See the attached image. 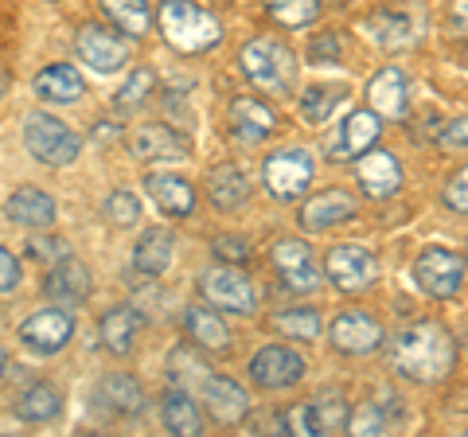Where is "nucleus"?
<instances>
[{"label":"nucleus","mask_w":468,"mask_h":437,"mask_svg":"<svg viewBox=\"0 0 468 437\" xmlns=\"http://www.w3.org/2000/svg\"><path fill=\"white\" fill-rule=\"evenodd\" d=\"M390 363L394 371L414 378V383H437L452 368V336L441 325H410L390 340Z\"/></svg>","instance_id":"nucleus-1"},{"label":"nucleus","mask_w":468,"mask_h":437,"mask_svg":"<svg viewBox=\"0 0 468 437\" xmlns=\"http://www.w3.org/2000/svg\"><path fill=\"white\" fill-rule=\"evenodd\" d=\"M242 70L254 86L270 94H289L297 86V55H292L282 39L258 36L242 48Z\"/></svg>","instance_id":"nucleus-2"},{"label":"nucleus","mask_w":468,"mask_h":437,"mask_svg":"<svg viewBox=\"0 0 468 437\" xmlns=\"http://www.w3.org/2000/svg\"><path fill=\"white\" fill-rule=\"evenodd\" d=\"M160 32H165V39L176 51H187V55L211 51L223 39V27H218L211 12L187 5V0H165L160 5Z\"/></svg>","instance_id":"nucleus-3"},{"label":"nucleus","mask_w":468,"mask_h":437,"mask_svg":"<svg viewBox=\"0 0 468 437\" xmlns=\"http://www.w3.org/2000/svg\"><path fill=\"white\" fill-rule=\"evenodd\" d=\"M24 144H27V153H32L36 160H43V165H51V168L70 165V160L79 156V149H82L79 137L70 133L58 118H51V113H27Z\"/></svg>","instance_id":"nucleus-4"},{"label":"nucleus","mask_w":468,"mask_h":437,"mask_svg":"<svg viewBox=\"0 0 468 437\" xmlns=\"http://www.w3.org/2000/svg\"><path fill=\"white\" fill-rule=\"evenodd\" d=\"M414 282L421 293H430L437 301L452 297L464 282V258L445 250V246H430V250H421L418 261H414Z\"/></svg>","instance_id":"nucleus-5"},{"label":"nucleus","mask_w":468,"mask_h":437,"mask_svg":"<svg viewBox=\"0 0 468 437\" xmlns=\"http://www.w3.org/2000/svg\"><path fill=\"white\" fill-rule=\"evenodd\" d=\"M261 180H266L273 199H297L309 192L313 184V156L304 149H282L261 165Z\"/></svg>","instance_id":"nucleus-6"},{"label":"nucleus","mask_w":468,"mask_h":437,"mask_svg":"<svg viewBox=\"0 0 468 437\" xmlns=\"http://www.w3.org/2000/svg\"><path fill=\"white\" fill-rule=\"evenodd\" d=\"M203 297H207L215 309H227V313H239V316H250L254 304H258L250 278L234 266H218L211 273H203Z\"/></svg>","instance_id":"nucleus-7"},{"label":"nucleus","mask_w":468,"mask_h":437,"mask_svg":"<svg viewBox=\"0 0 468 437\" xmlns=\"http://www.w3.org/2000/svg\"><path fill=\"white\" fill-rule=\"evenodd\" d=\"M301 375H304V359L292 352V347H282V344L258 347L254 359H250V378L266 390H282V387L301 383Z\"/></svg>","instance_id":"nucleus-8"},{"label":"nucleus","mask_w":468,"mask_h":437,"mask_svg":"<svg viewBox=\"0 0 468 437\" xmlns=\"http://www.w3.org/2000/svg\"><path fill=\"white\" fill-rule=\"evenodd\" d=\"M75 48H79V59L90 67V70H98V75L122 70L125 59H129L125 39L113 36V32H106V27H98V24H82V27H79Z\"/></svg>","instance_id":"nucleus-9"},{"label":"nucleus","mask_w":468,"mask_h":437,"mask_svg":"<svg viewBox=\"0 0 468 437\" xmlns=\"http://www.w3.org/2000/svg\"><path fill=\"white\" fill-rule=\"evenodd\" d=\"M199 395L207 402V414L218 421V426H239V421L250 414V395L227 375H203Z\"/></svg>","instance_id":"nucleus-10"},{"label":"nucleus","mask_w":468,"mask_h":437,"mask_svg":"<svg viewBox=\"0 0 468 437\" xmlns=\"http://www.w3.org/2000/svg\"><path fill=\"white\" fill-rule=\"evenodd\" d=\"M332 336V347L344 356H371L378 344H383V328H378V320H371L367 313H340L332 320L328 328Z\"/></svg>","instance_id":"nucleus-11"},{"label":"nucleus","mask_w":468,"mask_h":437,"mask_svg":"<svg viewBox=\"0 0 468 437\" xmlns=\"http://www.w3.org/2000/svg\"><path fill=\"white\" fill-rule=\"evenodd\" d=\"M70 336H75V316L63 313V309H43L20 325V340L27 347H36V352H48V356L58 352V347H67Z\"/></svg>","instance_id":"nucleus-12"},{"label":"nucleus","mask_w":468,"mask_h":437,"mask_svg":"<svg viewBox=\"0 0 468 437\" xmlns=\"http://www.w3.org/2000/svg\"><path fill=\"white\" fill-rule=\"evenodd\" d=\"M273 266L282 270L285 289H292V293H313L320 285V270L309 254V246L297 242V239H282L273 246Z\"/></svg>","instance_id":"nucleus-13"},{"label":"nucleus","mask_w":468,"mask_h":437,"mask_svg":"<svg viewBox=\"0 0 468 437\" xmlns=\"http://www.w3.org/2000/svg\"><path fill=\"white\" fill-rule=\"evenodd\" d=\"M328 282L344 293H359L375 282V258L363 246H335L328 254Z\"/></svg>","instance_id":"nucleus-14"},{"label":"nucleus","mask_w":468,"mask_h":437,"mask_svg":"<svg viewBox=\"0 0 468 437\" xmlns=\"http://www.w3.org/2000/svg\"><path fill=\"white\" fill-rule=\"evenodd\" d=\"M378 141V118L371 110H356L347 122H340V137L332 141L328 156L332 160H356L359 153H367Z\"/></svg>","instance_id":"nucleus-15"},{"label":"nucleus","mask_w":468,"mask_h":437,"mask_svg":"<svg viewBox=\"0 0 468 437\" xmlns=\"http://www.w3.org/2000/svg\"><path fill=\"white\" fill-rule=\"evenodd\" d=\"M48 297L58 304H82L90 297V270L79 258H58V266L48 273Z\"/></svg>","instance_id":"nucleus-16"},{"label":"nucleus","mask_w":468,"mask_h":437,"mask_svg":"<svg viewBox=\"0 0 468 437\" xmlns=\"http://www.w3.org/2000/svg\"><path fill=\"white\" fill-rule=\"evenodd\" d=\"M141 313L133 309V304H117V309H110L106 316H101V347H106L110 356H129L133 352V340H137V332H141Z\"/></svg>","instance_id":"nucleus-17"},{"label":"nucleus","mask_w":468,"mask_h":437,"mask_svg":"<svg viewBox=\"0 0 468 437\" xmlns=\"http://www.w3.org/2000/svg\"><path fill=\"white\" fill-rule=\"evenodd\" d=\"M399 184H402V168H399V160H394L390 153H363L359 160V187L367 192L371 199H387L399 192Z\"/></svg>","instance_id":"nucleus-18"},{"label":"nucleus","mask_w":468,"mask_h":437,"mask_svg":"<svg viewBox=\"0 0 468 437\" xmlns=\"http://www.w3.org/2000/svg\"><path fill=\"white\" fill-rule=\"evenodd\" d=\"M273 125H277V113L266 106V101H258V98H234V106H230V129H234V137H239V141L254 144L261 137H270Z\"/></svg>","instance_id":"nucleus-19"},{"label":"nucleus","mask_w":468,"mask_h":437,"mask_svg":"<svg viewBox=\"0 0 468 437\" xmlns=\"http://www.w3.org/2000/svg\"><path fill=\"white\" fill-rule=\"evenodd\" d=\"M144 192H149L156 199V208L160 211H168V215H192L196 208V192H192V184H187L184 176H172V172H149L144 176Z\"/></svg>","instance_id":"nucleus-20"},{"label":"nucleus","mask_w":468,"mask_h":437,"mask_svg":"<svg viewBox=\"0 0 468 437\" xmlns=\"http://www.w3.org/2000/svg\"><path fill=\"white\" fill-rule=\"evenodd\" d=\"M172 254H176L172 230H165V227H149V230L141 235V242L133 246V270L144 273V278H160V273L172 266Z\"/></svg>","instance_id":"nucleus-21"},{"label":"nucleus","mask_w":468,"mask_h":437,"mask_svg":"<svg viewBox=\"0 0 468 437\" xmlns=\"http://www.w3.org/2000/svg\"><path fill=\"white\" fill-rule=\"evenodd\" d=\"M5 215L12 218V223H20V227H51V218H55V199L48 192H39V187H16V192L8 196L5 203Z\"/></svg>","instance_id":"nucleus-22"},{"label":"nucleus","mask_w":468,"mask_h":437,"mask_svg":"<svg viewBox=\"0 0 468 437\" xmlns=\"http://www.w3.org/2000/svg\"><path fill=\"white\" fill-rule=\"evenodd\" d=\"M351 215H356V199H351L347 192H335V187H332V192L304 203V208H301V223H304V230H328L335 223H347Z\"/></svg>","instance_id":"nucleus-23"},{"label":"nucleus","mask_w":468,"mask_h":437,"mask_svg":"<svg viewBox=\"0 0 468 437\" xmlns=\"http://www.w3.org/2000/svg\"><path fill=\"white\" fill-rule=\"evenodd\" d=\"M133 156L137 160H172L187 156V141L180 133H172L168 125H141L133 133Z\"/></svg>","instance_id":"nucleus-24"},{"label":"nucleus","mask_w":468,"mask_h":437,"mask_svg":"<svg viewBox=\"0 0 468 437\" xmlns=\"http://www.w3.org/2000/svg\"><path fill=\"white\" fill-rule=\"evenodd\" d=\"M363 32H367L378 48H410V43L418 39V20L406 16V12H378V16H371L367 24H363Z\"/></svg>","instance_id":"nucleus-25"},{"label":"nucleus","mask_w":468,"mask_h":437,"mask_svg":"<svg viewBox=\"0 0 468 437\" xmlns=\"http://www.w3.org/2000/svg\"><path fill=\"white\" fill-rule=\"evenodd\" d=\"M207 196H211V203H215L218 211L242 208V203L250 199V184H246V172L234 168V165L211 168V176H207Z\"/></svg>","instance_id":"nucleus-26"},{"label":"nucleus","mask_w":468,"mask_h":437,"mask_svg":"<svg viewBox=\"0 0 468 437\" xmlns=\"http://www.w3.org/2000/svg\"><path fill=\"white\" fill-rule=\"evenodd\" d=\"M367 98H371V110L375 113H383V118H402L406 113V79H402V70H378V75L371 79L367 86Z\"/></svg>","instance_id":"nucleus-27"},{"label":"nucleus","mask_w":468,"mask_h":437,"mask_svg":"<svg viewBox=\"0 0 468 437\" xmlns=\"http://www.w3.org/2000/svg\"><path fill=\"white\" fill-rule=\"evenodd\" d=\"M36 94L43 98V101H79L82 98V75L70 63H55V67H48V70H39L36 75Z\"/></svg>","instance_id":"nucleus-28"},{"label":"nucleus","mask_w":468,"mask_h":437,"mask_svg":"<svg viewBox=\"0 0 468 437\" xmlns=\"http://www.w3.org/2000/svg\"><path fill=\"white\" fill-rule=\"evenodd\" d=\"M344 98H347V86H340V82H332V86L316 82V86H309V91L301 94V118L309 125H324V122H332V113L344 106Z\"/></svg>","instance_id":"nucleus-29"},{"label":"nucleus","mask_w":468,"mask_h":437,"mask_svg":"<svg viewBox=\"0 0 468 437\" xmlns=\"http://www.w3.org/2000/svg\"><path fill=\"white\" fill-rule=\"evenodd\" d=\"M165 426H168V433H180V437H192V433H199V426H203V414H199V406L192 402V395L187 390H168L165 395Z\"/></svg>","instance_id":"nucleus-30"},{"label":"nucleus","mask_w":468,"mask_h":437,"mask_svg":"<svg viewBox=\"0 0 468 437\" xmlns=\"http://www.w3.org/2000/svg\"><path fill=\"white\" fill-rule=\"evenodd\" d=\"M184 328H187V340H196L199 347H211V352H223L227 340H230L227 325L211 309H187L184 313Z\"/></svg>","instance_id":"nucleus-31"},{"label":"nucleus","mask_w":468,"mask_h":437,"mask_svg":"<svg viewBox=\"0 0 468 437\" xmlns=\"http://www.w3.org/2000/svg\"><path fill=\"white\" fill-rule=\"evenodd\" d=\"M16 414L24 421H55L58 414H63V395L51 387V383H36L32 390H24V399L16 402Z\"/></svg>","instance_id":"nucleus-32"},{"label":"nucleus","mask_w":468,"mask_h":437,"mask_svg":"<svg viewBox=\"0 0 468 437\" xmlns=\"http://www.w3.org/2000/svg\"><path fill=\"white\" fill-rule=\"evenodd\" d=\"M98 5L110 16V24L122 27L125 36L149 32V0H98Z\"/></svg>","instance_id":"nucleus-33"},{"label":"nucleus","mask_w":468,"mask_h":437,"mask_svg":"<svg viewBox=\"0 0 468 437\" xmlns=\"http://www.w3.org/2000/svg\"><path fill=\"white\" fill-rule=\"evenodd\" d=\"M304 414H309V433H344L351 410L344 399H316V402H304Z\"/></svg>","instance_id":"nucleus-34"},{"label":"nucleus","mask_w":468,"mask_h":437,"mask_svg":"<svg viewBox=\"0 0 468 437\" xmlns=\"http://www.w3.org/2000/svg\"><path fill=\"white\" fill-rule=\"evenodd\" d=\"M98 395L110 402V410L125 414V418H133V414H141V410H144V395H141V387L133 383V378H125V375L101 378Z\"/></svg>","instance_id":"nucleus-35"},{"label":"nucleus","mask_w":468,"mask_h":437,"mask_svg":"<svg viewBox=\"0 0 468 437\" xmlns=\"http://www.w3.org/2000/svg\"><path fill=\"white\" fill-rule=\"evenodd\" d=\"M273 328L289 340H316L320 336V316L313 309H285L273 316Z\"/></svg>","instance_id":"nucleus-36"},{"label":"nucleus","mask_w":468,"mask_h":437,"mask_svg":"<svg viewBox=\"0 0 468 437\" xmlns=\"http://www.w3.org/2000/svg\"><path fill=\"white\" fill-rule=\"evenodd\" d=\"M266 12L285 27H304L320 16V0H266Z\"/></svg>","instance_id":"nucleus-37"},{"label":"nucleus","mask_w":468,"mask_h":437,"mask_svg":"<svg viewBox=\"0 0 468 437\" xmlns=\"http://www.w3.org/2000/svg\"><path fill=\"white\" fill-rule=\"evenodd\" d=\"M156 86V75L149 67H141V70H133V75H129V82L122 86V91H117V98H113V106L117 110H137L144 98H149V91Z\"/></svg>","instance_id":"nucleus-38"},{"label":"nucleus","mask_w":468,"mask_h":437,"mask_svg":"<svg viewBox=\"0 0 468 437\" xmlns=\"http://www.w3.org/2000/svg\"><path fill=\"white\" fill-rule=\"evenodd\" d=\"M106 218L117 227H133L141 218V199L133 192H122V187H117V192H110V199H106Z\"/></svg>","instance_id":"nucleus-39"},{"label":"nucleus","mask_w":468,"mask_h":437,"mask_svg":"<svg viewBox=\"0 0 468 437\" xmlns=\"http://www.w3.org/2000/svg\"><path fill=\"white\" fill-rule=\"evenodd\" d=\"M347 426L356 433H383L387 430V414H383V406L367 402V406H359V414H351Z\"/></svg>","instance_id":"nucleus-40"},{"label":"nucleus","mask_w":468,"mask_h":437,"mask_svg":"<svg viewBox=\"0 0 468 437\" xmlns=\"http://www.w3.org/2000/svg\"><path fill=\"white\" fill-rule=\"evenodd\" d=\"M309 63H340V36H335V32H320L309 43Z\"/></svg>","instance_id":"nucleus-41"},{"label":"nucleus","mask_w":468,"mask_h":437,"mask_svg":"<svg viewBox=\"0 0 468 437\" xmlns=\"http://www.w3.org/2000/svg\"><path fill=\"white\" fill-rule=\"evenodd\" d=\"M445 203L452 211H461V215H468V165L457 172V176L449 180V187H445Z\"/></svg>","instance_id":"nucleus-42"},{"label":"nucleus","mask_w":468,"mask_h":437,"mask_svg":"<svg viewBox=\"0 0 468 437\" xmlns=\"http://www.w3.org/2000/svg\"><path fill=\"white\" fill-rule=\"evenodd\" d=\"M215 254L223 261H246L250 258V246H246L242 239H234V235H218L215 239Z\"/></svg>","instance_id":"nucleus-43"},{"label":"nucleus","mask_w":468,"mask_h":437,"mask_svg":"<svg viewBox=\"0 0 468 437\" xmlns=\"http://www.w3.org/2000/svg\"><path fill=\"white\" fill-rule=\"evenodd\" d=\"M16 285H20V261H16V254H8L5 246H0V293H12Z\"/></svg>","instance_id":"nucleus-44"},{"label":"nucleus","mask_w":468,"mask_h":437,"mask_svg":"<svg viewBox=\"0 0 468 437\" xmlns=\"http://www.w3.org/2000/svg\"><path fill=\"white\" fill-rule=\"evenodd\" d=\"M32 258H67V242L63 239H55V235H39L32 239Z\"/></svg>","instance_id":"nucleus-45"},{"label":"nucleus","mask_w":468,"mask_h":437,"mask_svg":"<svg viewBox=\"0 0 468 437\" xmlns=\"http://www.w3.org/2000/svg\"><path fill=\"white\" fill-rule=\"evenodd\" d=\"M441 141H445V144H468V118H461V122H452V125H445V133H441Z\"/></svg>","instance_id":"nucleus-46"},{"label":"nucleus","mask_w":468,"mask_h":437,"mask_svg":"<svg viewBox=\"0 0 468 437\" xmlns=\"http://www.w3.org/2000/svg\"><path fill=\"white\" fill-rule=\"evenodd\" d=\"M452 20L461 27H468V0H452Z\"/></svg>","instance_id":"nucleus-47"},{"label":"nucleus","mask_w":468,"mask_h":437,"mask_svg":"<svg viewBox=\"0 0 468 437\" xmlns=\"http://www.w3.org/2000/svg\"><path fill=\"white\" fill-rule=\"evenodd\" d=\"M5 91H8V75H5V67H0V98H5Z\"/></svg>","instance_id":"nucleus-48"},{"label":"nucleus","mask_w":468,"mask_h":437,"mask_svg":"<svg viewBox=\"0 0 468 437\" xmlns=\"http://www.w3.org/2000/svg\"><path fill=\"white\" fill-rule=\"evenodd\" d=\"M8 371V356H5V347H0V375Z\"/></svg>","instance_id":"nucleus-49"}]
</instances>
